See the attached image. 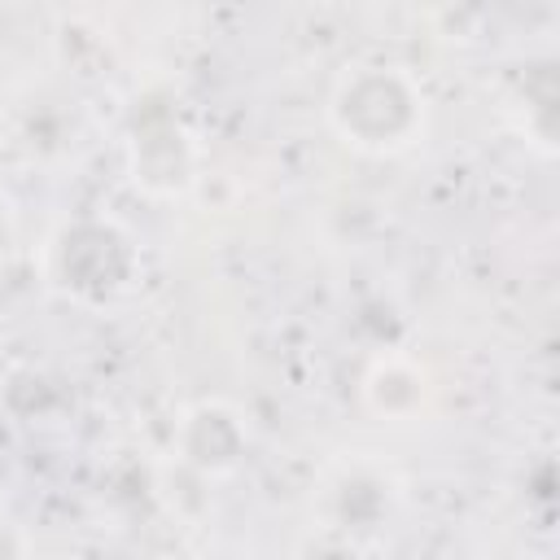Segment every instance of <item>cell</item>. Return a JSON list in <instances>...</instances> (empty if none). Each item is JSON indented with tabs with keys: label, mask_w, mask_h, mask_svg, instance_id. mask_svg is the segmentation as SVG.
Wrapping results in <instances>:
<instances>
[{
	"label": "cell",
	"mask_w": 560,
	"mask_h": 560,
	"mask_svg": "<svg viewBox=\"0 0 560 560\" xmlns=\"http://www.w3.org/2000/svg\"><path fill=\"white\" fill-rule=\"evenodd\" d=\"M416 92L402 74L394 70H363L354 79L341 83L337 101H332V118L337 127L368 149H394L407 144L420 109H416Z\"/></svg>",
	"instance_id": "cell-1"
}]
</instances>
